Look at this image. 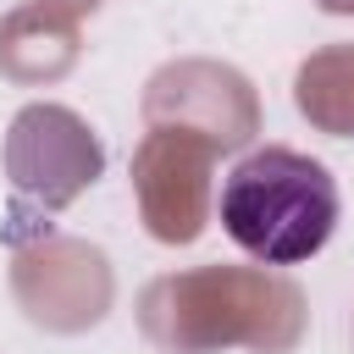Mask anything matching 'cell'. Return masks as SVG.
I'll list each match as a JSON object with an SVG mask.
<instances>
[{
    "label": "cell",
    "mask_w": 354,
    "mask_h": 354,
    "mask_svg": "<svg viewBox=\"0 0 354 354\" xmlns=\"http://www.w3.org/2000/svg\"><path fill=\"white\" fill-rule=\"evenodd\" d=\"M216 216L227 238L260 266H304L337 227V183L321 160L266 144L227 171Z\"/></svg>",
    "instance_id": "6da1fadb"
}]
</instances>
